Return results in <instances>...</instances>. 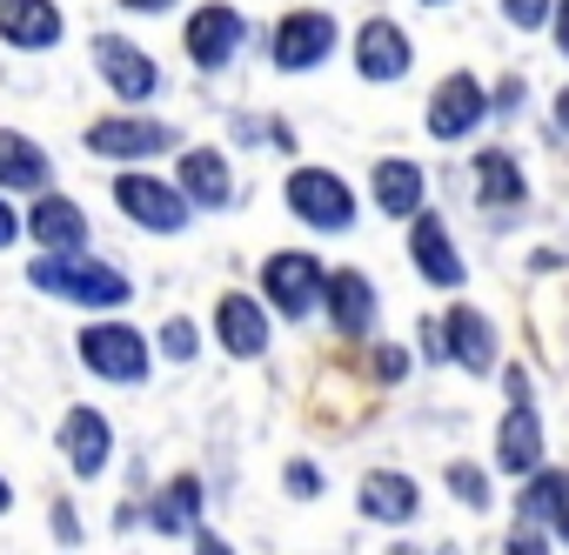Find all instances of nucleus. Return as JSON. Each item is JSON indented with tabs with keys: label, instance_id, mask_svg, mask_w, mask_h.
Wrapping results in <instances>:
<instances>
[{
	"label": "nucleus",
	"instance_id": "1",
	"mask_svg": "<svg viewBox=\"0 0 569 555\" xmlns=\"http://www.w3.org/2000/svg\"><path fill=\"white\" fill-rule=\"evenodd\" d=\"M28 282L54 302H74V309H121L134 289H128V274L94 261L88 248H48L34 268H28Z\"/></svg>",
	"mask_w": 569,
	"mask_h": 555
},
{
	"label": "nucleus",
	"instance_id": "32",
	"mask_svg": "<svg viewBox=\"0 0 569 555\" xmlns=\"http://www.w3.org/2000/svg\"><path fill=\"white\" fill-rule=\"evenodd\" d=\"M14 234H21V214H14V208H8V194H0V248H8V241H14Z\"/></svg>",
	"mask_w": 569,
	"mask_h": 555
},
{
	"label": "nucleus",
	"instance_id": "23",
	"mask_svg": "<svg viewBox=\"0 0 569 555\" xmlns=\"http://www.w3.org/2000/svg\"><path fill=\"white\" fill-rule=\"evenodd\" d=\"M181 194H188L194 208H221V201H228V161L208 154V148H194V154L181 161Z\"/></svg>",
	"mask_w": 569,
	"mask_h": 555
},
{
	"label": "nucleus",
	"instance_id": "31",
	"mask_svg": "<svg viewBox=\"0 0 569 555\" xmlns=\"http://www.w3.org/2000/svg\"><path fill=\"white\" fill-rule=\"evenodd\" d=\"M289 495H302V502L322 495V468L316 462H289Z\"/></svg>",
	"mask_w": 569,
	"mask_h": 555
},
{
	"label": "nucleus",
	"instance_id": "34",
	"mask_svg": "<svg viewBox=\"0 0 569 555\" xmlns=\"http://www.w3.org/2000/svg\"><path fill=\"white\" fill-rule=\"evenodd\" d=\"M54 528H61V542H74V535H81V528H74V508H68V502H54Z\"/></svg>",
	"mask_w": 569,
	"mask_h": 555
},
{
	"label": "nucleus",
	"instance_id": "20",
	"mask_svg": "<svg viewBox=\"0 0 569 555\" xmlns=\"http://www.w3.org/2000/svg\"><path fill=\"white\" fill-rule=\"evenodd\" d=\"M329 315H336V329L342 335H362L369 322H376V289H369V274H356V268H342V274H329Z\"/></svg>",
	"mask_w": 569,
	"mask_h": 555
},
{
	"label": "nucleus",
	"instance_id": "7",
	"mask_svg": "<svg viewBox=\"0 0 569 555\" xmlns=\"http://www.w3.org/2000/svg\"><path fill=\"white\" fill-rule=\"evenodd\" d=\"M181 134L168 121H134V114H114V121H94L88 128V148L101 161H141V154H168Z\"/></svg>",
	"mask_w": 569,
	"mask_h": 555
},
{
	"label": "nucleus",
	"instance_id": "39",
	"mask_svg": "<svg viewBox=\"0 0 569 555\" xmlns=\"http://www.w3.org/2000/svg\"><path fill=\"white\" fill-rule=\"evenodd\" d=\"M389 555H416V548H389Z\"/></svg>",
	"mask_w": 569,
	"mask_h": 555
},
{
	"label": "nucleus",
	"instance_id": "27",
	"mask_svg": "<svg viewBox=\"0 0 569 555\" xmlns=\"http://www.w3.org/2000/svg\"><path fill=\"white\" fill-rule=\"evenodd\" d=\"M449 488H456V495H462L469 508H489V482H482V475H476L469 462H449Z\"/></svg>",
	"mask_w": 569,
	"mask_h": 555
},
{
	"label": "nucleus",
	"instance_id": "8",
	"mask_svg": "<svg viewBox=\"0 0 569 555\" xmlns=\"http://www.w3.org/2000/svg\"><path fill=\"white\" fill-rule=\"evenodd\" d=\"M94 68L108 74V88H114L121 101H154V94H161V68H154L134 41H121V34H101V41H94Z\"/></svg>",
	"mask_w": 569,
	"mask_h": 555
},
{
	"label": "nucleus",
	"instance_id": "12",
	"mask_svg": "<svg viewBox=\"0 0 569 555\" xmlns=\"http://www.w3.org/2000/svg\"><path fill=\"white\" fill-rule=\"evenodd\" d=\"M409 261H416L422 282H436V289H462V254L449 248V228H442L436 214H422V208H416V228H409Z\"/></svg>",
	"mask_w": 569,
	"mask_h": 555
},
{
	"label": "nucleus",
	"instance_id": "33",
	"mask_svg": "<svg viewBox=\"0 0 569 555\" xmlns=\"http://www.w3.org/2000/svg\"><path fill=\"white\" fill-rule=\"evenodd\" d=\"M194 555H234V548H228L214 528H201V535H194Z\"/></svg>",
	"mask_w": 569,
	"mask_h": 555
},
{
	"label": "nucleus",
	"instance_id": "22",
	"mask_svg": "<svg viewBox=\"0 0 569 555\" xmlns=\"http://www.w3.org/2000/svg\"><path fill=\"white\" fill-rule=\"evenodd\" d=\"M376 208L382 214H416L422 208V168L416 161H376Z\"/></svg>",
	"mask_w": 569,
	"mask_h": 555
},
{
	"label": "nucleus",
	"instance_id": "10",
	"mask_svg": "<svg viewBox=\"0 0 569 555\" xmlns=\"http://www.w3.org/2000/svg\"><path fill=\"white\" fill-rule=\"evenodd\" d=\"M234 48H241V14L228 8V0L194 8V21H188V61H194L201 74H221V68L234 61Z\"/></svg>",
	"mask_w": 569,
	"mask_h": 555
},
{
	"label": "nucleus",
	"instance_id": "26",
	"mask_svg": "<svg viewBox=\"0 0 569 555\" xmlns=\"http://www.w3.org/2000/svg\"><path fill=\"white\" fill-rule=\"evenodd\" d=\"M569 515V475L542 468L529 488H522V522H562Z\"/></svg>",
	"mask_w": 569,
	"mask_h": 555
},
{
	"label": "nucleus",
	"instance_id": "5",
	"mask_svg": "<svg viewBox=\"0 0 569 555\" xmlns=\"http://www.w3.org/2000/svg\"><path fill=\"white\" fill-rule=\"evenodd\" d=\"M81 362L108 382H141L148 375V342L121 322H94V329H81Z\"/></svg>",
	"mask_w": 569,
	"mask_h": 555
},
{
	"label": "nucleus",
	"instance_id": "18",
	"mask_svg": "<svg viewBox=\"0 0 569 555\" xmlns=\"http://www.w3.org/2000/svg\"><path fill=\"white\" fill-rule=\"evenodd\" d=\"M48 154L28 141V134H14V128H0V194H41L48 188Z\"/></svg>",
	"mask_w": 569,
	"mask_h": 555
},
{
	"label": "nucleus",
	"instance_id": "2",
	"mask_svg": "<svg viewBox=\"0 0 569 555\" xmlns=\"http://www.w3.org/2000/svg\"><path fill=\"white\" fill-rule=\"evenodd\" d=\"M114 208H121L134 228H148V234H181L194 201L181 194V181L168 188V181H154V174H121V181H114Z\"/></svg>",
	"mask_w": 569,
	"mask_h": 555
},
{
	"label": "nucleus",
	"instance_id": "38",
	"mask_svg": "<svg viewBox=\"0 0 569 555\" xmlns=\"http://www.w3.org/2000/svg\"><path fill=\"white\" fill-rule=\"evenodd\" d=\"M8 508H14V488H8V482H0V515H8Z\"/></svg>",
	"mask_w": 569,
	"mask_h": 555
},
{
	"label": "nucleus",
	"instance_id": "28",
	"mask_svg": "<svg viewBox=\"0 0 569 555\" xmlns=\"http://www.w3.org/2000/svg\"><path fill=\"white\" fill-rule=\"evenodd\" d=\"M502 14H509L516 28H529V34H536V28L556 14V0H502Z\"/></svg>",
	"mask_w": 569,
	"mask_h": 555
},
{
	"label": "nucleus",
	"instance_id": "15",
	"mask_svg": "<svg viewBox=\"0 0 569 555\" xmlns=\"http://www.w3.org/2000/svg\"><path fill=\"white\" fill-rule=\"evenodd\" d=\"M496 462L509 475H536V462H542V422H536L529 395H509V415L496 428Z\"/></svg>",
	"mask_w": 569,
	"mask_h": 555
},
{
	"label": "nucleus",
	"instance_id": "14",
	"mask_svg": "<svg viewBox=\"0 0 569 555\" xmlns=\"http://www.w3.org/2000/svg\"><path fill=\"white\" fill-rule=\"evenodd\" d=\"M214 335H221V349H228L234 362H254V355L268 349V309L248 302V295H221V302H214Z\"/></svg>",
	"mask_w": 569,
	"mask_h": 555
},
{
	"label": "nucleus",
	"instance_id": "30",
	"mask_svg": "<svg viewBox=\"0 0 569 555\" xmlns=\"http://www.w3.org/2000/svg\"><path fill=\"white\" fill-rule=\"evenodd\" d=\"M502 555H549V542H542V522H522V528H509Z\"/></svg>",
	"mask_w": 569,
	"mask_h": 555
},
{
	"label": "nucleus",
	"instance_id": "19",
	"mask_svg": "<svg viewBox=\"0 0 569 555\" xmlns=\"http://www.w3.org/2000/svg\"><path fill=\"white\" fill-rule=\"evenodd\" d=\"M442 342H449V362H462L469 375H489L496 369V329L476 309H456L449 329H442Z\"/></svg>",
	"mask_w": 569,
	"mask_h": 555
},
{
	"label": "nucleus",
	"instance_id": "6",
	"mask_svg": "<svg viewBox=\"0 0 569 555\" xmlns=\"http://www.w3.org/2000/svg\"><path fill=\"white\" fill-rule=\"evenodd\" d=\"M336 54V21L329 14H289L274 28V41H268V61L281 68V74H302V68H322Z\"/></svg>",
	"mask_w": 569,
	"mask_h": 555
},
{
	"label": "nucleus",
	"instance_id": "11",
	"mask_svg": "<svg viewBox=\"0 0 569 555\" xmlns=\"http://www.w3.org/2000/svg\"><path fill=\"white\" fill-rule=\"evenodd\" d=\"M61 455H68V468H74L81 482H94V475L108 468V455H114L108 415H101V408H68V415H61Z\"/></svg>",
	"mask_w": 569,
	"mask_h": 555
},
{
	"label": "nucleus",
	"instance_id": "9",
	"mask_svg": "<svg viewBox=\"0 0 569 555\" xmlns=\"http://www.w3.org/2000/svg\"><path fill=\"white\" fill-rule=\"evenodd\" d=\"M482 114H489V94H482L476 74H449V81L429 94V134H436V141H462L469 128H482Z\"/></svg>",
	"mask_w": 569,
	"mask_h": 555
},
{
	"label": "nucleus",
	"instance_id": "36",
	"mask_svg": "<svg viewBox=\"0 0 569 555\" xmlns=\"http://www.w3.org/2000/svg\"><path fill=\"white\" fill-rule=\"evenodd\" d=\"M556 128H562V134H569V94H562V101H556Z\"/></svg>",
	"mask_w": 569,
	"mask_h": 555
},
{
	"label": "nucleus",
	"instance_id": "3",
	"mask_svg": "<svg viewBox=\"0 0 569 555\" xmlns=\"http://www.w3.org/2000/svg\"><path fill=\"white\" fill-rule=\"evenodd\" d=\"M261 289H268V302H274L281 315H309V309L322 302V289H329V274H322V261H316V254L289 248V254H268Z\"/></svg>",
	"mask_w": 569,
	"mask_h": 555
},
{
	"label": "nucleus",
	"instance_id": "17",
	"mask_svg": "<svg viewBox=\"0 0 569 555\" xmlns=\"http://www.w3.org/2000/svg\"><path fill=\"white\" fill-rule=\"evenodd\" d=\"M416 482L409 475H396V468H369L362 475V515L369 522H389V528H402V522H416Z\"/></svg>",
	"mask_w": 569,
	"mask_h": 555
},
{
	"label": "nucleus",
	"instance_id": "41",
	"mask_svg": "<svg viewBox=\"0 0 569 555\" xmlns=\"http://www.w3.org/2000/svg\"><path fill=\"white\" fill-rule=\"evenodd\" d=\"M442 555H456V548H442Z\"/></svg>",
	"mask_w": 569,
	"mask_h": 555
},
{
	"label": "nucleus",
	"instance_id": "24",
	"mask_svg": "<svg viewBox=\"0 0 569 555\" xmlns=\"http://www.w3.org/2000/svg\"><path fill=\"white\" fill-rule=\"evenodd\" d=\"M194 508H201V482L194 475H174L148 522H154V535H181V528H194Z\"/></svg>",
	"mask_w": 569,
	"mask_h": 555
},
{
	"label": "nucleus",
	"instance_id": "37",
	"mask_svg": "<svg viewBox=\"0 0 569 555\" xmlns=\"http://www.w3.org/2000/svg\"><path fill=\"white\" fill-rule=\"evenodd\" d=\"M556 28H562V54H569V8H562V14H556Z\"/></svg>",
	"mask_w": 569,
	"mask_h": 555
},
{
	"label": "nucleus",
	"instance_id": "40",
	"mask_svg": "<svg viewBox=\"0 0 569 555\" xmlns=\"http://www.w3.org/2000/svg\"><path fill=\"white\" fill-rule=\"evenodd\" d=\"M422 8H442V0H422Z\"/></svg>",
	"mask_w": 569,
	"mask_h": 555
},
{
	"label": "nucleus",
	"instance_id": "16",
	"mask_svg": "<svg viewBox=\"0 0 569 555\" xmlns=\"http://www.w3.org/2000/svg\"><path fill=\"white\" fill-rule=\"evenodd\" d=\"M356 68H362V81H402V74H409V41H402V28H396V21H369V28L356 34Z\"/></svg>",
	"mask_w": 569,
	"mask_h": 555
},
{
	"label": "nucleus",
	"instance_id": "35",
	"mask_svg": "<svg viewBox=\"0 0 569 555\" xmlns=\"http://www.w3.org/2000/svg\"><path fill=\"white\" fill-rule=\"evenodd\" d=\"M128 14H161V8H174V0H121Z\"/></svg>",
	"mask_w": 569,
	"mask_h": 555
},
{
	"label": "nucleus",
	"instance_id": "21",
	"mask_svg": "<svg viewBox=\"0 0 569 555\" xmlns=\"http://www.w3.org/2000/svg\"><path fill=\"white\" fill-rule=\"evenodd\" d=\"M28 228H34L41 248H81V241H88V214H81L68 194H41L34 214H28Z\"/></svg>",
	"mask_w": 569,
	"mask_h": 555
},
{
	"label": "nucleus",
	"instance_id": "13",
	"mask_svg": "<svg viewBox=\"0 0 569 555\" xmlns=\"http://www.w3.org/2000/svg\"><path fill=\"white\" fill-rule=\"evenodd\" d=\"M0 41L21 48V54H41L61 41V8L54 0H0Z\"/></svg>",
	"mask_w": 569,
	"mask_h": 555
},
{
	"label": "nucleus",
	"instance_id": "29",
	"mask_svg": "<svg viewBox=\"0 0 569 555\" xmlns=\"http://www.w3.org/2000/svg\"><path fill=\"white\" fill-rule=\"evenodd\" d=\"M161 349H168V362H194V322L174 315V322L161 329Z\"/></svg>",
	"mask_w": 569,
	"mask_h": 555
},
{
	"label": "nucleus",
	"instance_id": "4",
	"mask_svg": "<svg viewBox=\"0 0 569 555\" xmlns=\"http://www.w3.org/2000/svg\"><path fill=\"white\" fill-rule=\"evenodd\" d=\"M289 208H296L309 228H329V234H342V228L356 221V194H349L342 174H329V168H296V174H289Z\"/></svg>",
	"mask_w": 569,
	"mask_h": 555
},
{
	"label": "nucleus",
	"instance_id": "25",
	"mask_svg": "<svg viewBox=\"0 0 569 555\" xmlns=\"http://www.w3.org/2000/svg\"><path fill=\"white\" fill-rule=\"evenodd\" d=\"M476 188H482L489 208H516V201L529 194V188H522V168H516L509 154H482V161H476Z\"/></svg>",
	"mask_w": 569,
	"mask_h": 555
}]
</instances>
